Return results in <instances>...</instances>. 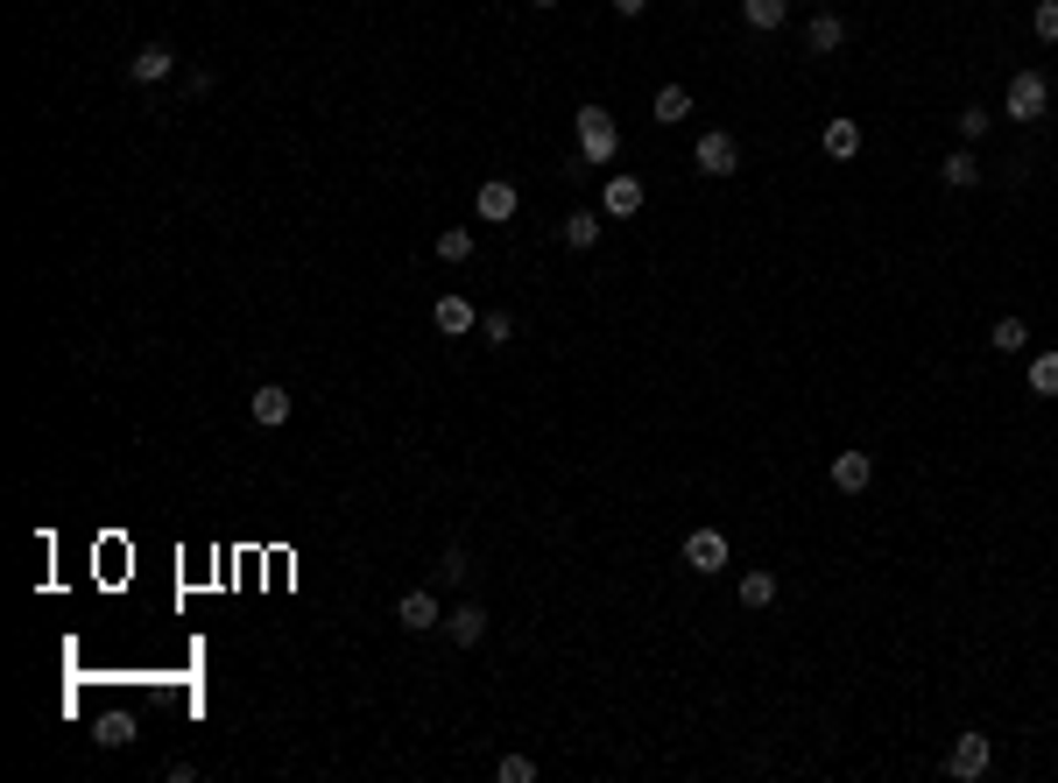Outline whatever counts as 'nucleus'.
Here are the masks:
<instances>
[{
    "instance_id": "nucleus-1",
    "label": "nucleus",
    "mask_w": 1058,
    "mask_h": 783,
    "mask_svg": "<svg viewBox=\"0 0 1058 783\" xmlns=\"http://www.w3.org/2000/svg\"><path fill=\"white\" fill-rule=\"evenodd\" d=\"M572 121H579V163L607 169L614 156H622V127H614V113H607V106H579Z\"/></svg>"
},
{
    "instance_id": "nucleus-2",
    "label": "nucleus",
    "mask_w": 1058,
    "mask_h": 783,
    "mask_svg": "<svg viewBox=\"0 0 1058 783\" xmlns=\"http://www.w3.org/2000/svg\"><path fill=\"white\" fill-rule=\"evenodd\" d=\"M1045 113H1051V79L1045 71H1016L1009 92H1003V121L1030 127V121H1045Z\"/></svg>"
},
{
    "instance_id": "nucleus-3",
    "label": "nucleus",
    "mask_w": 1058,
    "mask_h": 783,
    "mask_svg": "<svg viewBox=\"0 0 1058 783\" xmlns=\"http://www.w3.org/2000/svg\"><path fill=\"white\" fill-rule=\"evenodd\" d=\"M988 734H953V749H946V776H959V783H974V776H988Z\"/></svg>"
},
{
    "instance_id": "nucleus-4",
    "label": "nucleus",
    "mask_w": 1058,
    "mask_h": 783,
    "mask_svg": "<svg viewBox=\"0 0 1058 783\" xmlns=\"http://www.w3.org/2000/svg\"><path fill=\"white\" fill-rule=\"evenodd\" d=\"M691 163H699L706 177H735V169H741V142L727 135V127H713V135H699V148H691Z\"/></svg>"
},
{
    "instance_id": "nucleus-5",
    "label": "nucleus",
    "mask_w": 1058,
    "mask_h": 783,
    "mask_svg": "<svg viewBox=\"0 0 1058 783\" xmlns=\"http://www.w3.org/2000/svg\"><path fill=\"white\" fill-rule=\"evenodd\" d=\"M396 621L410 628V636H431V628H445V615H438V594H431V586H410V594L396 600Z\"/></svg>"
},
{
    "instance_id": "nucleus-6",
    "label": "nucleus",
    "mask_w": 1058,
    "mask_h": 783,
    "mask_svg": "<svg viewBox=\"0 0 1058 783\" xmlns=\"http://www.w3.org/2000/svg\"><path fill=\"white\" fill-rule=\"evenodd\" d=\"M515 205H523V198H515V184H509V177H487V184L473 190V213L487 219V226H509V219H515Z\"/></svg>"
},
{
    "instance_id": "nucleus-7",
    "label": "nucleus",
    "mask_w": 1058,
    "mask_h": 783,
    "mask_svg": "<svg viewBox=\"0 0 1058 783\" xmlns=\"http://www.w3.org/2000/svg\"><path fill=\"white\" fill-rule=\"evenodd\" d=\"M170 71H177V50H170V43H142V50L127 56V79H134V85H163Z\"/></svg>"
},
{
    "instance_id": "nucleus-8",
    "label": "nucleus",
    "mask_w": 1058,
    "mask_h": 783,
    "mask_svg": "<svg viewBox=\"0 0 1058 783\" xmlns=\"http://www.w3.org/2000/svg\"><path fill=\"white\" fill-rule=\"evenodd\" d=\"M643 198H649L643 177H622V169H614L607 190H600V213H607V219H635V213H643Z\"/></svg>"
},
{
    "instance_id": "nucleus-9",
    "label": "nucleus",
    "mask_w": 1058,
    "mask_h": 783,
    "mask_svg": "<svg viewBox=\"0 0 1058 783\" xmlns=\"http://www.w3.org/2000/svg\"><path fill=\"white\" fill-rule=\"evenodd\" d=\"M247 416H255L261 431H276V424H290V389H276V381H261L255 395H247Z\"/></svg>"
},
{
    "instance_id": "nucleus-10",
    "label": "nucleus",
    "mask_w": 1058,
    "mask_h": 783,
    "mask_svg": "<svg viewBox=\"0 0 1058 783\" xmlns=\"http://www.w3.org/2000/svg\"><path fill=\"white\" fill-rule=\"evenodd\" d=\"M685 565L691 571H720L727 565V537H720V529H691V537H685Z\"/></svg>"
},
{
    "instance_id": "nucleus-11",
    "label": "nucleus",
    "mask_w": 1058,
    "mask_h": 783,
    "mask_svg": "<svg viewBox=\"0 0 1058 783\" xmlns=\"http://www.w3.org/2000/svg\"><path fill=\"white\" fill-rule=\"evenodd\" d=\"M445 636H452L459 649H473L480 636H487V607H480V600H459L452 615H445Z\"/></svg>"
},
{
    "instance_id": "nucleus-12",
    "label": "nucleus",
    "mask_w": 1058,
    "mask_h": 783,
    "mask_svg": "<svg viewBox=\"0 0 1058 783\" xmlns=\"http://www.w3.org/2000/svg\"><path fill=\"white\" fill-rule=\"evenodd\" d=\"M840 43H846V22H840L833 8H819L812 22H804V50H812V56H833Z\"/></svg>"
},
{
    "instance_id": "nucleus-13",
    "label": "nucleus",
    "mask_w": 1058,
    "mask_h": 783,
    "mask_svg": "<svg viewBox=\"0 0 1058 783\" xmlns=\"http://www.w3.org/2000/svg\"><path fill=\"white\" fill-rule=\"evenodd\" d=\"M819 148H825V156H833V163H846V156H861V127L846 121V113H833V121L819 127Z\"/></svg>"
},
{
    "instance_id": "nucleus-14",
    "label": "nucleus",
    "mask_w": 1058,
    "mask_h": 783,
    "mask_svg": "<svg viewBox=\"0 0 1058 783\" xmlns=\"http://www.w3.org/2000/svg\"><path fill=\"white\" fill-rule=\"evenodd\" d=\"M869 481H875V460H869V452H833V487H840V494H861Z\"/></svg>"
},
{
    "instance_id": "nucleus-15",
    "label": "nucleus",
    "mask_w": 1058,
    "mask_h": 783,
    "mask_svg": "<svg viewBox=\"0 0 1058 783\" xmlns=\"http://www.w3.org/2000/svg\"><path fill=\"white\" fill-rule=\"evenodd\" d=\"M431 318H438V332H452V339H459V332H480V311H473L466 297H438Z\"/></svg>"
},
{
    "instance_id": "nucleus-16",
    "label": "nucleus",
    "mask_w": 1058,
    "mask_h": 783,
    "mask_svg": "<svg viewBox=\"0 0 1058 783\" xmlns=\"http://www.w3.org/2000/svg\"><path fill=\"white\" fill-rule=\"evenodd\" d=\"M783 14H791V0H741V22H748V29H762V35H769V29H783Z\"/></svg>"
},
{
    "instance_id": "nucleus-17",
    "label": "nucleus",
    "mask_w": 1058,
    "mask_h": 783,
    "mask_svg": "<svg viewBox=\"0 0 1058 783\" xmlns=\"http://www.w3.org/2000/svg\"><path fill=\"white\" fill-rule=\"evenodd\" d=\"M938 177H946L953 190H974V184H980V156H974V148H953V156H946V169H938Z\"/></svg>"
},
{
    "instance_id": "nucleus-18",
    "label": "nucleus",
    "mask_w": 1058,
    "mask_h": 783,
    "mask_svg": "<svg viewBox=\"0 0 1058 783\" xmlns=\"http://www.w3.org/2000/svg\"><path fill=\"white\" fill-rule=\"evenodd\" d=\"M988 347H995V353H1024V347H1030V324H1024V318H995Z\"/></svg>"
},
{
    "instance_id": "nucleus-19",
    "label": "nucleus",
    "mask_w": 1058,
    "mask_h": 783,
    "mask_svg": "<svg viewBox=\"0 0 1058 783\" xmlns=\"http://www.w3.org/2000/svg\"><path fill=\"white\" fill-rule=\"evenodd\" d=\"M92 741H100V749H127V741H134V720H127V713H100Z\"/></svg>"
},
{
    "instance_id": "nucleus-20",
    "label": "nucleus",
    "mask_w": 1058,
    "mask_h": 783,
    "mask_svg": "<svg viewBox=\"0 0 1058 783\" xmlns=\"http://www.w3.org/2000/svg\"><path fill=\"white\" fill-rule=\"evenodd\" d=\"M438 261H452V269H459V261H473V234H466V226H445V234H438Z\"/></svg>"
},
{
    "instance_id": "nucleus-21",
    "label": "nucleus",
    "mask_w": 1058,
    "mask_h": 783,
    "mask_svg": "<svg viewBox=\"0 0 1058 783\" xmlns=\"http://www.w3.org/2000/svg\"><path fill=\"white\" fill-rule=\"evenodd\" d=\"M777 600V571H748L741 579V607H769Z\"/></svg>"
},
{
    "instance_id": "nucleus-22",
    "label": "nucleus",
    "mask_w": 1058,
    "mask_h": 783,
    "mask_svg": "<svg viewBox=\"0 0 1058 783\" xmlns=\"http://www.w3.org/2000/svg\"><path fill=\"white\" fill-rule=\"evenodd\" d=\"M438 579H445V586H466V579H473V558H466L459 544H445V558H438Z\"/></svg>"
},
{
    "instance_id": "nucleus-23",
    "label": "nucleus",
    "mask_w": 1058,
    "mask_h": 783,
    "mask_svg": "<svg viewBox=\"0 0 1058 783\" xmlns=\"http://www.w3.org/2000/svg\"><path fill=\"white\" fill-rule=\"evenodd\" d=\"M685 113H691V92H685V85H664V92H657V121L670 127V121H685Z\"/></svg>"
},
{
    "instance_id": "nucleus-24",
    "label": "nucleus",
    "mask_w": 1058,
    "mask_h": 783,
    "mask_svg": "<svg viewBox=\"0 0 1058 783\" xmlns=\"http://www.w3.org/2000/svg\"><path fill=\"white\" fill-rule=\"evenodd\" d=\"M600 240V213H572L565 219V247H593Z\"/></svg>"
},
{
    "instance_id": "nucleus-25",
    "label": "nucleus",
    "mask_w": 1058,
    "mask_h": 783,
    "mask_svg": "<svg viewBox=\"0 0 1058 783\" xmlns=\"http://www.w3.org/2000/svg\"><path fill=\"white\" fill-rule=\"evenodd\" d=\"M1030 395H1058V353H1037L1030 360Z\"/></svg>"
},
{
    "instance_id": "nucleus-26",
    "label": "nucleus",
    "mask_w": 1058,
    "mask_h": 783,
    "mask_svg": "<svg viewBox=\"0 0 1058 783\" xmlns=\"http://www.w3.org/2000/svg\"><path fill=\"white\" fill-rule=\"evenodd\" d=\"M953 121H959V142H980V135L995 127V113H988V106H959Z\"/></svg>"
},
{
    "instance_id": "nucleus-27",
    "label": "nucleus",
    "mask_w": 1058,
    "mask_h": 783,
    "mask_svg": "<svg viewBox=\"0 0 1058 783\" xmlns=\"http://www.w3.org/2000/svg\"><path fill=\"white\" fill-rule=\"evenodd\" d=\"M480 339H487V347H509V339H515V318H509V311H487V318H480Z\"/></svg>"
},
{
    "instance_id": "nucleus-28",
    "label": "nucleus",
    "mask_w": 1058,
    "mask_h": 783,
    "mask_svg": "<svg viewBox=\"0 0 1058 783\" xmlns=\"http://www.w3.org/2000/svg\"><path fill=\"white\" fill-rule=\"evenodd\" d=\"M494 776H502V783H536V762L530 755H502V762H494Z\"/></svg>"
},
{
    "instance_id": "nucleus-29",
    "label": "nucleus",
    "mask_w": 1058,
    "mask_h": 783,
    "mask_svg": "<svg viewBox=\"0 0 1058 783\" xmlns=\"http://www.w3.org/2000/svg\"><path fill=\"white\" fill-rule=\"evenodd\" d=\"M1030 29H1037V43H1058V0H1037Z\"/></svg>"
},
{
    "instance_id": "nucleus-30",
    "label": "nucleus",
    "mask_w": 1058,
    "mask_h": 783,
    "mask_svg": "<svg viewBox=\"0 0 1058 783\" xmlns=\"http://www.w3.org/2000/svg\"><path fill=\"white\" fill-rule=\"evenodd\" d=\"M614 14H622V22H635V14H649V0H614Z\"/></svg>"
},
{
    "instance_id": "nucleus-31",
    "label": "nucleus",
    "mask_w": 1058,
    "mask_h": 783,
    "mask_svg": "<svg viewBox=\"0 0 1058 783\" xmlns=\"http://www.w3.org/2000/svg\"><path fill=\"white\" fill-rule=\"evenodd\" d=\"M530 8H557V0H530Z\"/></svg>"
}]
</instances>
